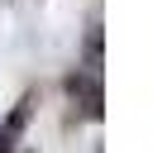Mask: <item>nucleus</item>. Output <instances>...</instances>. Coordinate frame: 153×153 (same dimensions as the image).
Segmentation results:
<instances>
[{"instance_id": "1", "label": "nucleus", "mask_w": 153, "mask_h": 153, "mask_svg": "<svg viewBox=\"0 0 153 153\" xmlns=\"http://www.w3.org/2000/svg\"><path fill=\"white\" fill-rule=\"evenodd\" d=\"M67 96L72 100H81V115L86 120H100V81L96 76H86V72H76V76H67Z\"/></svg>"}, {"instance_id": "2", "label": "nucleus", "mask_w": 153, "mask_h": 153, "mask_svg": "<svg viewBox=\"0 0 153 153\" xmlns=\"http://www.w3.org/2000/svg\"><path fill=\"white\" fill-rule=\"evenodd\" d=\"M29 115H33V96H24V100L14 105V115H10L5 124H0V153H5V148H10V143H14L19 134H24V124H29Z\"/></svg>"}]
</instances>
